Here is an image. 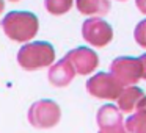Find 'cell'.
<instances>
[{"label": "cell", "mask_w": 146, "mask_h": 133, "mask_svg": "<svg viewBox=\"0 0 146 133\" xmlns=\"http://www.w3.org/2000/svg\"><path fill=\"white\" fill-rule=\"evenodd\" d=\"M2 30L10 39L27 42L38 33V17L30 11H11L0 22Z\"/></svg>", "instance_id": "1"}, {"label": "cell", "mask_w": 146, "mask_h": 133, "mask_svg": "<svg viewBox=\"0 0 146 133\" xmlns=\"http://www.w3.org/2000/svg\"><path fill=\"white\" fill-rule=\"evenodd\" d=\"M55 61V50L49 42L35 41L22 45L17 52V63L25 70H36Z\"/></svg>", "instance_id": "2"}, {"label": "cell", "mask_w": 146, "mask_h": 133, "mask_svg": "<svg viewBox=\"0 0 146 133\" xmlns=\"http://www.w3.org/2000/svg\"><path fill=\"white\" fill-rule=\"evenodd\" d=\"M61 110L58 103L49 99L38 100L29 110V122L36 128H52L60 122Z\"/></svg>", "instance_id": "3"}, {"label": "cell", "mask_w": 146, "mask_h": 133, "mask_svg": "<svg viewBox=\"0 0 146 133\" xmlns=\"http://www.w3.org/2000/svg\"><path fill=\"white\" fill-rule=\"evenodd\" d=\"M124 86L113 77V74L99 72L93 75L86 82V91L96 99H105V100H113L118 99Z\"/></svg>", "instance_id": "4"}, {"label": "cell", "mask_w": 146, "mask_h": 133, "mask_svg": "<svg viewBox=\"0 0 146 133\" xmlns=\"http://www.w3.org/2000/svg\"><path fill=\"white\" fill-rule=\"evenodd\" d=\"M110 74L124 86H133L141 78V64L138 58L132 57H118L111 61Z\"/></svg>", "instance_id": "5"}, {"label": "cell", "mask_w": 146, "mask_h": 133, "mask_svg": "<svg viewBox=\"0 0 146 133\" xmlns=\"http://www.w3.org/2000/svg\"><path fill=\"white\" fill-rule=\"evenodd\" d=\"M82 36L94 47H105L113 38V28L101 17H90L82 25Z\"/></svg>", "instance_id": "6"}, {"label": "cell", "mask_w": 146, "mask_h": 133, "mask_svg": "<svg viewBox=\"0 0 146 133\" xmlns=\"http://www.w3.org/2000/svg\"><path fill=\"white\" fill-rule=\"evenodd\" d=\"M64 58L71 63L76 74H80V75L91 74L99 66V57L96 55V52L93 49L88 47L72 49L71 52H68Z\"/></svg>", "instance_id": "7"}, {"label": "cell", "mask_w": 146, "mask_h": 133, "mask_svg": "<svg viewBox=\"0 0 146 133\" xmlns=\"http://www.w3.org/2000/svg\"><path fill=\"white\" fill-rule=\"evenodd\" d=\"M74 77H76V70L66 58L54 63L49 69V82L57 88L68 86L74 80Z\"/></svg>", "instance_id": "8"}, {"label": "cell", "mask_w": 146, "mask_h": 133, "mask_svg": "<svg viewBox=\"0 0 146 133\" xmlns=\"http://www.w3.org/2000/svg\"><path fill=\"white\" fill-rule=\"evenodd\" d=\"M143 97H145V94H143V91L140 88H137V86H127V88H124L121 91L119 97L116 99L118 108L121 110V113L123 111L124 113H130V111L137 110V107L143 100Z\"/></svg>", "instance_id": "9"}, {"label": "cell", "mask_w": 146, "mask_h": 133, "mask_svg": "<svg viewBox=\"0 0 146 133\" xmlns=\"http://www.w3.org/2000/svg\"><path fill=\"white\" fill-rule=\"evenodd\" d=\"M98 125L99 128H110V127L123 125V114L121 110L115 105H104L98 111Z\"/></svg>", "instance_id": "10"}, {"label": "cell", "mask_w": 146, "mask_h": 133, "mask_svg": "<svg viewBox=\"0 0 146 133\" xmlns=\"http://www.w3.org/2000/svg\"><path fill=\"white\" fill-rule=\"evenodd\" d=\"M77 10L86 16H105L108 14L111 5L110 0H76Z\"/></svg>", "instance_id": "11"}, {"label": "cell", "mask_w": 146, "mask_h": 133, "mask_svg": "<svg viewBox=\"0 0 146 133\" xmlns=\"http://www.w3.org/2000/svg\"><path fill=\"white\" fill-rule=\"evenodd\" d=\"M126 133H146V108H137L124 122Z\"/></svg>", "instance_id": "12"}, {"label": "cell", "mask_w": 146, "mask_h": 133, "mask_svg": "<svg viewBox=\"0 0 146 133\" xmlns=\"http://www.w3.org/2000/svg\"><path fill=\"white\" fill-rule=\"evenodd\" d=\"M44 7L54 16H61L72 8V0H44Z\"/></svg>", "instance_id": "13"}, {"label": "cell", "mask_w": 146, "mask_h": 133, "mask_svg": "<svg viewBox=\"0 0 146 133\" xmlns=\"http://www.w3.org/2000/svg\"><path fill=\"white\" fill-rule=\"evenodd\" d=\"M133 36H135L137 44L141 45L143 49H146V19L137 24L135 32H133Z\"/></svg>", "instance_id": "14"}, {"label": "cell", "mask_w": 146, "mask_h": 133, "mask_svg": "<svg viewBox=\"0 0 146 133\" xmlns=\"http://www.w3.org/2000/svg\"><path fill=\"white\" fill-rule=\"evenodd\" d=\"M98 133H126L124 132V124L118 127H110V128H99Z\"/></svg>", "instance_id": "15"}, {"label": "cell", "mask_w": 146, "mask_h": 133, "mask_svg": "<svg viewBox=\"0 0 146 133\" xmlns=\"http://www.w3.org/2000/svg\"><path fill=\"white\" fill-rule=\"evenodd\" d=\"M138 60H140V64H141V78L146 80V53L141 55Z\"/></svg>", "instance_id": "16"}, {"label": "cell", "mask_w": 146, "mask_h": 133, "mask_svg": "<svg viewBox=\"0 0 146 133\" xmlns=\"http://www.w3.org/2000/svg\"><path fill=\"white\" fill-rule=\"evenodd\" d=\"M135 5L140 10V13L146 14V0H135Z\"/></svg>", "instance_id": "17"}, {"label": "cell", "mask_w": 146, "mask_h": 133, "mask_svg": "<svg viewBox=\"0 0 146 133\" xmlns=\"http://www.w3.org/2000/svg\"><path fill=\"white\" fill-rule=\"evenodd\" d=\"M3 10H5V3H3V0H0V14H2Z\"/></svg>", "instance_id": "18"}, {"label": "cell", "mask_w": 146, "mask_h": 133, "mask_svg": "<svg viewBox=\"0 0 146 133\" xmlns=\"http://www.w3.org/2000/svg\"><path fill=\"white\" fill-rule=\"evenodd\" d=\"M11 2H16V0H11Z\"/></svg>", "instance_id": "19"}]
</instances>
